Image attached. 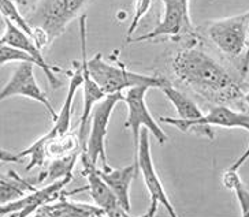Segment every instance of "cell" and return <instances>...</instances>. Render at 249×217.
Returning <instances> with one entry per match:
<instances>
[{"label": "cell", "mask_w": 249, "mask_h": 217, "mask_svg": "<svg viewBox=\"0 0 249 217\" xmlns=\"http://www.w3.org/2000/svg\"><path fill=\"white\" fill-rule=\"evenodd\" d=\"M171 71L178 80L200 96L218 104H244L247 107V83L235 80L222 66L195 45H186L171 59Z\"/></svg>", "instance_id": "cell-1"}, {"label": "cell", "mask_w": 249, "mask_h": 217, "mask_svg": "<svg viewBox=\"0 0 249 217\" xmlns=\"http://www.w3.org/2000/svg\"><path fill=\"white\" fill-rule=\"evenodd\" d=\"M87 68H88L90 78L100 86L106 96L124 93L127 89L136 86L161 89V87L171 85V82L166 77L139 74V72L127 70L124 66L110 65L103 59L102 53H97L89 60L87 59Z\"/></svg>", "instance_id": "cell-2"}, {"label": "cell", "mask_w": 249, "mask_h": 217, "mask_svg": "<svg viewBox=\"0 0 249 217\" xmlns=\"http://www.w3.org/2000/svg\"><path fill=\"white\" fill-rule=\"evenodd\" d=\"M92 0H38L26 21L30 28H40L50 44L60 37L69 23L84 14Z\"/></svg>", "instance_id": "cell-3"}, {"label": "cell", "mask_w": 249, "mask_h": 217, "mask_svg": "<svg viewBox=\"0 0 249 217\" xmlns=\"http://www.w3.org/2000/svg\"><path fill=\"white\" fill-rule=\"evenodd\" d=\"M160 122L170 126H174L182 133H195L200 137L213 139L215 138V127L223 129H249V115L247 111H235L223 104H216L208 109L207 114H203L198 119L193 120H182L178 117L161 116Z\"/></svg>", "instance_id": "cell-4"}, {"label": "cell", "mask_w": 249, "mask_h": 217, "mask_svg": "<svg viewBox=\"0 0 249 217\" xmlns=\"http://www.w3.org/2000/svg\"><path fill=\"white\" fill-rule=\"evenodd\" d=\"M249 14L233 15L208 22L204 33L207 38L229 59H247L248 52Z\"/></svg>", "instance_id": "cell-5"}, {"label": "cell", "mask_w": 249, "mask_h": 217, "mask_svg": "<svg viewBox=\"0 0 249 217\" xmlns=\"http://www.w3.org/2000/svg\"><path fill=\"white\" fill-rule=\"evenodd\" d=\"M124 93L107 94L100 101L96 104L88 122V133L84 144V150L80 156L89 160L92 164L97 166L99 160L102 164L107 163L106 156V137L110 126L111 116L117 104L122 101Z\"/></svg>", "instance_id": "cell-6"}, {"label": "cell", "mask_w": 249, "mask_h": 217, "mask_svg": "<svg viewBox=\"0 0 249 217\" xmlns=\"http://www.w3.org/2000/svg\"><path fill=\"white\" fill-rule=\"evenodd\" d=\"M164 6V14L161 21L156 25L152 32L144 36L129 38V43H142L155 40L158 37L167 36L177 41L189 40L196 43L198 34L193 28L189 15V0H160Z\"/></svg>", "instance_id": "cell-7"}, {"label": "cell", "mask_w": 249, "mask_h": 217, "mask_svg": "<svg viewBox=\"0 0 249 217\" xmlns=\"http://www.w3.org/2000/svg\"><path fill=\"white\" fill-rule=\"evenodd\" d=\"M82 152L80 137L77 130H69L59 135H47L36 139L25 150L18 153L21 157H29V164L26 171L29 172L33 168H44L48 161L65 159L70 156H80Z\"/></svg>", "instance_id": "cell-8"}, {"label": "cell", "mask_w": 249, "mask_h": 217, "mask_svg": "<svg viewBox=\"0 0 249 217\" xmlns=\"http://www.w3.org/2000/svg\"><path fill=\"white\" fill-rule=\"evenodd\" d=\"M134 161L137 163L139 167V172L142 175V179L145 183L148 193H149V209L144 215L145 217H154L158 212L159 206H164V209L167 210L170 216L177 217L176 209L173 206V203L170 201L169 196L166 193V190L163 187L159 175L156 172L155 168L154 159L151 154V144H149V131L144 127L142 130H140L139 137V146H137V152L134 154Z\"/></svg>", "instance_id": "cell-9"}, {"label": "cell", "mask_w": 249, "mask_h": 217, "mask_svg": "<svg viewBox=\"0 0 249 217\" xmlns=\"http://www.w3.org/2000/svg\"><path fill=\"white\" fill-rule=\"evenodd\" d=\"M149 87L147 86H136L132 89H127L126 93H124V99L126 107H127V119L124 127L132 130L133 145H134V154L137 152L139 146V137L141 127H145L154 138L158 141V144L164 145L167 142V135L161 130V127L158 122L151 115L149 109L145 102V96H147Z\"/></svg>", "instance_id": "cell-10"}, {"label": "cell", "mask_w": 249, "mask_h": 217, "mask_svg": "<svg viewBox=\"0 0 249 217\" xmlns=\"http://www.w3.org/2000/svg\"><path fill=\"white\" fill-rule=\"evenodd\" d=\"M14 96H22V97H28L30 100L40 102L41 105H44L52 119L53 120L56 119L58 112L55 111L51 101L48 100L47 94L41 90V87L37 83L33 63L19 62V66L14 70L11 78L0 89V102Z\"/></svg>", "instance_id": "cell-11"}, {"label": "cell", "mask_w": 249, "mask_h": 217, "mask_svg": "<svg viewBox=\"0 0 249 217\" xmlns=\"http://www.w3.org/2000/svg\"><path fill=\"white\" fill-rule=\"evenodd\" d=\"M80 38H81V66H82V99H84V109H82V115L78 122V137H80L81 146L84 150V144H85V138L88 133V122L90 112L97 102L102 100L103 97H106V93L103 92L100 86L96 83L95 81L90 78L88 68H87V15L82 14L80 17Z\"/></svg>", "instance_id": "cell-12"}, {"label": "cell", "mask_w": 249, "mask_h": 217, "mask_svg": "<svg viewBox=\"0 0 249 217\" xmlns=\"http://www.w3.org/2000/svg\"><path fill=\"white\" fill-rule=\"evenodd\" d=\"M81 163H82V175L87 178L88 186L80 188V191H88L90 198L97 208L104 212V215L108 217H124L129 216L127 212L122 209V206L118 202L115 194L111 191L108 184L103 181L102 176L99 175L97 166L92 164L89 160L80 156Z\"/></svg>", "instance_id": "cell-13"}, {"label": "cell", "mask_w": 249, "mask_h": 217, "mask_svg": "<svg viewBox=\"0 0 249 217\" xmlns=\"http://www.w3.org/2000/svg\"><path fill=\"white\" fill-rule=\"evenodd\" d=\"M4 23H6V28H4L3 36L0 37V41L8 44L11 47H15V48H18L21 51L26 52L28 55H30L32 58L35 59L36 66L43 70L47 80H48V83L51 85L52 89H59V87L62 86V81L55 75V72L60 71V70H59L58 67H53V66L48 65L45 62L43 52L35 44V41L32 40V37L28 36L22 29H19L15 23L8 21V19H4Z\"/></svg>", "instance_id": "cell-14"}, {"label": "cell", "mask_w": 249, "mask_h": 217, "mask_svg": "<svg viewBox=\"0 0 249 217\" xmlns=\"http://www.w3.org/2000/svg\"><path fill=\"white\" fill-rule=\"evenodd\" d=\"M97 171L103 181L108 184L111 191L115 194L122 209L130 213V209H132L130 187H132L133 181L139 174L137 163L133 161L132 164L122 167V168H112L108 166V163H106V164H102V169L97 168Z\"/></svg>", "instance_id": "cell-15"}, {"label": "cell", "mask_w": 249, "mask_h": 217, "mask_svg": "<svg viewBox=\"0 0 249 217\" xmlns=\"http://www.w3.org/2000/svg\"><path fill=\"white\" fill-rule=\"evenodd\" d=\"M73 193H65L50 203H45L43 206L37 208L33 215L43 217H103L106 216L100 208H97L95 203L71 202L67 200V196H71Z\"/></svg>", "instance_id": "cell-16"}, {"label": "cell", "mask_w": 249, "mask_h": 217, "mask_svg": "<svg viewBox=\"0 0 249 217\" xmlns=\"http://www.w3.org/2000/svg\"><path fill=\"white\" fill-rule=\"evenodd\" d=\"M247 157H248V150H245L244 154L240 157V160L235 164L230 167V168H227L226 171L223 172V175H222V183H223V186L229 188V190H231L235 194L238 205H240V209H241V215L244 217L248 216L249 213V191L247 184L240 178L238 168L247 160Z\"/></svg>", "instance_id": "cell-17"}, {"label": "cell", "mask_w": 249, "mask_h": 217, "mask_svg": "<svg viewBox=\"0 0 249 217\" xmlns=\"http://www.w3.org/2000/svg\"><path fill=\"white\" fill-rule=\"evenodd\" d=\"M161 92L167 97V100L174 105L177 114H178V119L193 120V119H198L203 115V111L198 108L197 104L193 101L191 97H188L186 94L179 92L176 87L169 85V86L161 87Z\"/></svg>", "instance_id": "cell-18"}, {"label": "cell", "mask_w": 249, "mask_h": 217, "mask_svg": "<svg viewBox=\"0 0 249 217\" xmlns=\"http://www.w3.org/2000/svg\"><path fill=\"white\" fill-rule=\"evenodd\" d=\"M78 159H80V156H70V157H65V159L48 161L44 167L45 169L40 174L38 182L43 183L47 179L53 182L66 176V175H73V169Z\"/></svg>", "instance_id": "cell-19"}, {"label": "cell", "mask_w": 249, "mask_h": 217, "mask_svg": "<svg viewBox=\"0 0 249 217\" xmlns=\"http://www.w3.org/2000/svg\"><path fill=\"white\" fill-rule=\"evenodd\" d=\"M0 14L4 19H8L13 23H15L19 29H22L28 36H33V32L30 25L26 21V18L19 14L18 8L14 4L13 0H0ZM33 40V38H32Z\"/></svg>", "instance_id": "cell-20"}, {"label": "cell", "mask_w": 249, "mask_h": 217, "mask_svg": "<svg viewBox=\"0 0 249 217\" xmlns=\"http://www.w3.org/2000/svg\"><path fill=\"white\" fill-rule=\"evenodd\" d=\"M11 62H18V63L19 62H30V63L36 66L35 59L32 58L30 55H28L26 52L0 41V66L11 63Z\"/></svg>", "instance_id": "cell-21"}, {"label": "cell", "mask_w": 249, "mask_h": 217, "mask_svg": "<svg viewBox=\"0 0 249 217\" xmlns=\"http://www.w3.org/2000/svg\"><path fill=\"white\" fill-rule=\"evenodd\" d=\"M151 4H152V0H136V6H134V13H133L132 22H130V25H129V29H127V40L134 34L136 29L139 28L140 21H141L142 17L149 11Z\"/></svg>", "instance_id": "cell-22"}, {"label": "cell", "mask_w": 249, "mask_h": 217, "mask_svg": "<svg viewBox=\"0 0 249 217\" xmlns=\"http://www.w3.org/2000/svg\"><path fill=\"white\" fill-rule=\"evenodd\" d=\"M22 157L18 153L8 152L6 149L0 148V161L1 163H19Z\"/></svg>", "instance_id": "cell-23"}, {"label": "cell", "mask_w": 249, "mask_h": 217, "mask_svg": "<svg viewBox=\"0 0 249 217\" xmlns=\"http://www.w3.org/2000/svg\"><path fill=\"white\" fill-rule=\"evenodd\" d=\"M17 1H18L19 4H22V6H26V4H28V0H17Z\"/></svg>", "instance_id": "cell-24"}, {"label": "cell", "mask_w": 249, "mask_h": 217, "mask_svg": "<svg viewBox=\"0 0 249 217\" xmlns=\"http://www.w3.org/2000/svg\"><path fill=\"white\" fill-rule=\"evenodd\" d=\"M6 181H7V179H4V178H1V176H0V183H4Z\"/></svg>", "instance_id": "cell-25"}]
</instances>
